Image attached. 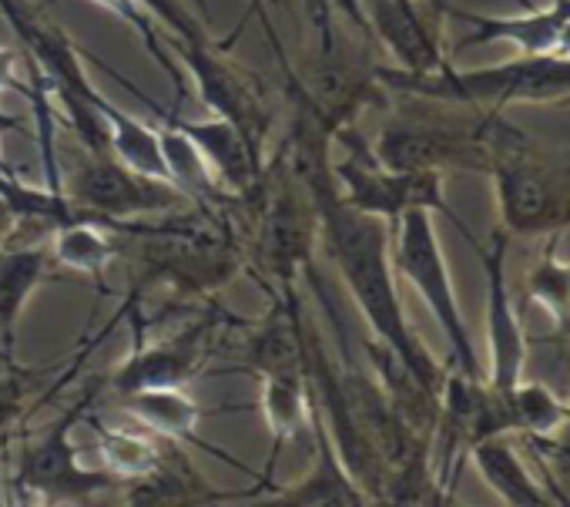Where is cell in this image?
Returning <instances> with one entry per match:
<instances>
[{
    "mask_svg": "<svg viewBox=\"0 0 570 507\" xmlns=\"http://www.w3.org/2000/svg\"><path fill=\"white\" fill-rule=\"evenodd\" d=\"M293 172L309 188L320 208V242L326 245L330 260L340 270L353 303L360 306L373 340L383 343L413 373V380L440 400L446 370L433 360V353L413 333L406 310L400 303L390 222L366 215L343 202L336 178H333V158H320Z\"/></svg>",
    "mask_w": 570,
    "mask_h": 507,
    "instance_id": "6da1fadb",
    "label": "cell"
},
{
    "mask_svg": "<svg viewBox=\"0 0 570 507\" xmlns=\"http://www.w3.org/2000/svg\"><path fill=\"white\" fill-rule=\"evenodd\" d=\"M376 81L386 91H396L416 101L500 111L507 105H527V101H570V55L563 51L517 55L513 61H503V65L466 68V71L446 65L426 75L380 65Z\"/></svg>",
    "mask_w": 570,
    "mask_h": 507,
    "instance_id": "7a4b0ae2",
    "label": "cell"
},
{
    "mask_svg": "<svg viewBox=\"0 0 570 507\" xmlns=\"http://www.w3.org/2000/svg\"><path fill=\"white\" fill-rule=\"evenodd\" d=\"M500 115L393 111L373 138V155L400 172H487L497 152Z\"/></svg>",
    "mask_w": 570,
    "mask_h": 507,
    "instance_id": "3957f363",
    "label": "cell"
},
{
    "mask_svg": "<svg viewBox=\"0 0 570 507\" xmlns=\"http://www.w3.org/2000/svg\"><path fill=\"white\" fill-rule=\"evenodd\" d=\"M248 202H255L252 248L258 266L278 290L296 286L313 266L320 245V208L309 188L296 178L282 155H275Z\"/></svg>",
    "mask_w": 570,
    "mask_h": 507,
    "instance_id": "277c9868",
    "label": "cell"
},
{
    "mask_svg": "<svg viewBox=\"0 0 570 507\" xmlns=\"http://www.w3.org/2000/svg\"><path fill=\"white\" fill-rule=\"evenodd\" d=\"M487 175L493 178L500 228L507 235L560 232L570 222V168L533 152L520 128L500 121Z\"/></svg>",
    "mask_w": 570,
    "mask_h": 507,
    "instance_id": "5b68a950",
    "label": "cell"
},
{
    "mask_svg": "<svg viewBox=\"0 0 570 507\" xmlns=\"http://www.w3.org/2000/svg\"><path fill=\"white\" fill-rule=\"evenodd\" d=\"M333 142L343 148V158H333V178H336V188H340L346 205L390 222V228L410 208H426L433 215L440 212V215H446L463 232L466 242L473 238V232L460 222V215L450 208V202L443 195V172H400V168H386L373 155V142L363 138L356 121L343 125L333 135Z\"/></svg>",
    "mask_w": 570,
    "mask_h": 507,
    "instance_id": "8992f818",
    "label": "cell"
},
{
    "mask_svg": "<svg viewBox=\"0 0 570 507\" xmlns=\"http://www.w3.org/2000/svg\"><path fill=\"white\" fill-rule=\"evenodd\" d=\"M393 266L420 293V300L440 323L446 347L453 353V370H460L466 377H483V367L476 360V350H473L453 280H450L443 245H440V235L433 225V212L410 208L393 225Z\"/></svg>",
    "mask_w": 570,
    "mask_h": 507,
    "instance_id": "52a82bcc",
    "label": "cell"
},
{
    "mask_svg": "<svg viewBox=\"0 0 570 507\" xmlns=\"http://www.w3.org/2000/svg\"><path fill=\"white\" fill-rule=\"evenodd\" d=\"M61 195L75 212H81L115 232L121 222L151 218V215H165V212L195 205L178 185H171L165 178L141 175V172L128 168L125 162H118L115 155H91L68 178H61Z\"/></svg>",
    "mask_w": 570,
    "mask_h": 507,
    "instance_id": "ba28073f",
    "label": "cell"
},
{
    "mask_svg": "<svg viewBox=\"0 0 570 507\" xmlns=\"http://www.w3.org/2000/svg\"><path fill=\"white\" fill-rule=\"evenodd\" d=\"M101 390V380L88 387V393L71 403L48 430L35 433L18 457V474H14V490H21V500H65L78 504L88 500L108 487H115V477L101 467H85L78 460V447L71 440L75 427L91 413L95 397Z\"/></svg>",
    "mask_w": 570,
    "mask_h": 507,
    "instance_id": "9c48e42d",
    "label": "cell"
},
{
    "mask_svg": "<svg viewBox=\"0 0 570 507\" xmlns=\"http://www.w3.org/2000/svg\"><path fill=\"white\" fill-rule=\"evenodd\" d=\"M98 65H101L105 71H111V78H118L135 98H141L145 108L155 115V121H165V125L178 128V131L202 152V158L208 162V168L215 172V178H218V185H222L225 192H232V195H238V198H248V195L258 188L262 172H265L262 145H258L255 138H248L235 121H228V118H222V115H208V118L191 121V118L178 115L175 108H161L155 98H148L145 91H138L125 75H118V71L108 68L105 61H98Z\"/></svg>",
    "mask_w": 570,
    "mask_h": 507,
    "instance_id": "30bf717a",
    "label": "cell"
},
{
    "mask_svg": "<svg viewBox=\"0 0 570 507\" xmlns=\"http://www.w3.org/2000/svg\"><path fill=\"white\" fill-rule=\"evenodd\" d=\"M470 245L476 248V256L483 263V276H487V370H483V380L497 393L507 397L523 380V367H527V337H523V326H520V316H517V306H513L510 286H507L510 235L497 225L487 245H480L476 238H470Z\"/></svg>",
    "mask_w": 570,
    "mask_h": 507,
    "instance_id": "8fae6325",
    "label": "cell"
},
{
    "mask_svg": "<svg viewBox=\"0 0 570 507\" xmlns=\"http://www.w3.org/2000/svg\"><path fill=\"white\" fill-rule=\"evenodd\" d=\"M218 326L222 320L212 313L161 340L135 343V350L121 360V367L105 383L111 387L115 397H125L145 387H185L188 380L202 373L205 360L212 357Z\"/></svg>",
    "mask_w": 570,
    "mask_h": 507,
    "instance_id": "7c38bea8",
    "label": "cell"
},
{
    "mask_svg": "<svg viewBox=\"0 0 570 507\" xmlns=\"http://www.w3.org/2000/svg\"><path fill=\"white\" fill-rule=\"evenodd\" d=\"M171 51L181 58L188 78L195 81V91H198L202 105L212 115H222V118L235 121L248 138H255L262 145L265 131H268L265 98H262L258 85L222 51V45H215V41L202 45V48L171 45Z\"/></svg>",
    "mask_w": 570,
    "mask_h": 507,
    "instance_id": "4fadbf2b",
    "label": "cell"
},
{
    "mask_svg": "<svg viewBox=\"0 0 570 507\" xmlns=\"http://www.w3.org/2000/svg\"><path fill=\"white\" fill-rule=\"evenodd\" d=\"M242 367L262 377H306V320L296 286L278 290L275 303L248 323L242 347Z\"/></svg>",
    "mask_w": 570,
    "mask_h": 507,
    "instance_id": "5bb4252c",
    "label": "cell"
},
{
    "mask_svg": "<svg viewBox=\"0 0 570 507\" xmlns=\"http://www.w3.org/2000/svg\"><path fill=\"white\" fill-rule=\"evenodd\" d=\"M309 427H313V440H316V454H313L309 470L293 484L262 487L255 494V500L282 504V507H363V504H373L370 494L356 484V477L343 464L316 400H313V410H309Z\"/></svg>",
    "mask_w": 570,
    "mask_h": 507,
    "instance_id": "9a60e30c",
    "label": "cell"
},
{
    "mask_svg": "<svg viewBox=\"0 0 570 507\" xmlns=\"http://www.w3.org/2000/svg\"><path fill=\"white\" fill-rule=\"evenodd\" d=\"M370 38H376L386 55L396 58V68L426 75L446 68L440 31L433 28L426 4L430 0H360Z\"/></svg>",
    "mask_w": 570,
    "mask_h": 507,
    "instance_id": "2e32d148",
    "label": "cell"
},
{
    "mask_svg": "<svg viewBox=\"0 0 570 507\" xmlns=\"http://www.w3.org/2000/svg\"><path fill=\"white\" fill-rule=\"evenodd\" d=\"M436 8L470 28V35L456 45L460 51L507 41L520 55H550V51H560V38L570 25V0H550L547 8H533L513 18H487V14L460 11V8L443 4V0H436Z\"/></svg>",
    "mask_w": 570,
    "mask_h": 507,
    "instance_id": "e0dca14e",
    "label": "cell"
},
{
    "mask_svg": "<svg viewBox=\"0 0 570 507\" xmlns=\"http://www.w3.org/2000/svg\"><path fill=\"white\" fill-rule=\"evenodd\" d=\"M51 242H24L0 248V360L18 363V323L31 296L58 273Z\"/></svg>",
    "mask_w": 570,
    "mask_h": 507,
    "instance_id": "ac0fdd59",
    "label": "cell"
},
{
    "mask_svg": "<svg viewBox=\"0 0 570 507\" xmlns=\"http://www.w3.org/2000/svg\"><path fill=\"white\" fill-rule=\"evenodd\" d=\"M125 504H141V507H151V504H168V507H178V504H225V500H245V494H225L218 490L215 484H208L198 467L188 460V454L178 447V440H168L165 443V457L158 460L155 470L135 477V480H125Z\"/></svg>",
    "mask_w": 570,
    "mask_h": 507,
    "instance_id": "d6986e66",
    "label": "cell"
},
{
    "mask_svg": "<svg viewBox=\"0 0 570 507\" xmlns=\"http://www.w3.org/2000/svg\"><path fill=\"white\" fill-rule=\"evenodd\" d=\"M466 460L476 467V474L487 480V487L510 507H543L557 504L553 494L523 467L520 454L513 450L507 433L483 437L470 447Z\"/></svg>",
    "mask_w": 570,
    "mask_h": 507,
    "instance_id": "ffe728a7",
    "label": "cell"
},
{
    "mask_svg": "<svg viewBox=\"0 0 570 507\" xmlns=\"http://www.w3.org/2000/svg\"><path fill=\"white\" fill-rule=\"evenodd\" d=\"M121 400V413L128 420H135L138 427H145L155 437L165 440H198V420L205 417L202 403L191 400L185 393V387H145V390H131Z\"/></svg>",
    "mask_w": 570,
    "mask_h": 507,
    "instance_id": "44dd1931",
    "label": "cell"
},
{
    "mask_svg": "<svg viewBox=\"0 0 570 507\" xmlns=\"http://www.w3.org/2000/svg\"><path fill=\"white\" fill-rule=\"evenodd\" d=\"M88 423L95 430V450L101 457V470H108L115 480H135V477L155 470L158 460L165 457V443L168 440L148 433L135 420L111 423V420H101V417L88 413Z\"/></svg>",
    "mask_w": 570,
    "mask_h": 507,
    "instance_id": "7402d4cb",
    "label": "cell"
},
{
    "mask_svg": "<svg viewBox=\"0 0 570 507\" xmlns=\"http://www.w3.org/2000/svg\"><path fill=\"white\" fill-rule=\"evenodd\" d=\"M51 252H55V260H58L61 270L101 280L108 273V266L115 263V256H118V242L111 238L108 225H101V222L78 212V215L55 225Z\"/></svg>",
    "mask_w": 570,
    "mask_h": 507,
    "instance_id": "603a6c76",
    "label": "cell"
},
{
    "mask_svg": "<svg viewBox=\"0 0 570 507\" xmlns=\"http://www.w3.org/2000/svg\"><path fill=\"white\" fill-rule=\"evenodd\" d=\"M98 115L108 125V142H111V155L118 162H125L128 168L151 175V178H165L168 182V168H165V155H161V138H158V125H148L135 115H128L125 108H118L115 101H108L101 95L98 101Z\"/></svg>",
    "mask_w": 570,
    "mask_h": 507,
    "instance_id": "cb8c5ba5",
    "label": "cell"
},
{
    "mask_svg": "<svg viewBox=\"0 0 570 507\" xmlns=\"http://www.w3.org/2000/svg\"><path fill=\"white\" fill-rule=\"evenodd\" d=\"M258 410L265 427L275 437V450L289 443L303 427H309L313 393L306 377H262L258 380Z\"/></svg>",
    "mask_w": 570,
    "mask_h": 507,
    "instance_id": "d4e9b609",
    "label": "cell"
},
{
    "mask_svg": "<svg viewBox=\"0 0 570 507\" xmlns=\"http://www.w3.org/2000/svg\"><path fill=\"white\" fill-rule=\"evenodd\" d=\"M507 403L513 417V433H527L537 447L553 440L570 417V403H563L547 383L527 377L507 393Z\"/></svg>",
    "mask_w": 570,
    "mask_h": 507,
    "instance_id": "484cf974",
    "label": "cell"
},
{
    "mask_svg": "<svg viewBox=\"0 0 570 507\" xmlns=\"http://www.w3.org/2000/svg\"><path fill=\"white\" fill-rule=\"evenodd\" d=\"M527 303L540 306L560 337H570V263L560 260L553 248L543 252V260L530 270L527 283Z\"/></svg>",
    "mask_w": 570,
    "mask_h": 507,
    "instance_id": "4316f807",
    "label": "cell"
},
{
    "mask_svg": "<svg viewBox=\"0 0 570 507\" xmlns=\"http://www.w3.org/2000/svg\"><path fill=\"white\" fill-rule=\"evenodd\" d=\"M91 4H98L105 14H115V18L125 21L135 35H141L145 48H148V51L155 55V61L171 75V81H175V88H178V98H185V78L175 71V61H171V55H168L165 31H161V35L155 31V18L138 4V0H91Z\"/></svg>",
    "mask_w": 570,
    "mask_h": 507,
    "instance_id": "83f0119b",
    "label": "cell"
},
{
    "mask_svg": "<svg viewBox=\"0 0 570 507\" xmlns=\"http://www.w3.org/2000/svg\"><path fill=\"white\" fill-rule=\"evenodd\" d=\"M138 4L155 18V25L165 28L168 48H171V45L202 48V45H212V41H215V38L208 35V28L198 25V18L191 14V8L181 4V0H138Z\"/></svg>",
    "mask_w": 570,
    "mask_h": 507,
    "instance_id": "f1b7e54d",
    "label": "cell"
},
{
    "mask_svg": "<svg viewBox=\"0 0 570 507\" xmlns=\"http://www.w3.org/2000/svg\"><path fill=\"white\" fill-rule=\"evenodd\" d=\"M38 370H24L18 363L0 367V440L14 433V427L31 413V387Z\"/></svg>",
    "mask_w": 570,
    "mask_h": 507,
    "instance_id": "f546056e",
    "label": "cell"
},
{
    "mask_svg": "<svg viewBox=\"0 0 570 507\" xmlns=\"http://www.w3.org/2000/svg\"><path fill=\"white\" fill-rule=\"evenodd\" d=\"M14 68H18V51H11V48H0V91L14 88V91H21L24 98H31L35 105H38V101H45V91H31V88H24V85L14 78ZM0 128L11 131V128H21V121H18V118H11L4 108H0Z\"/></svg>",
    "mask_w": 570,
    "mask_h": 507,
    "instance_id": "4dcf8cb0",
    "label": "cell"
},
{
    "mask_svg": "<svg viewBox=\"0 0 570 507\" xmlns=\"http://www.w3.org/2000/svg\"><path fill=\"white\" fill-rule=\"evenodd\" d=\"M18 225H21V218H18V212L11 208V202L0 195V248H4L11 238H14V232H18Z\"/></svg>",
    "mask_w": 570,
    "mask_h": 507,
    "instance_id": "1f68e13d",
    "label": "cell"
},
{
    "mask_svg": "<svg viewBox=\"0 0 570 507\" xmlns=\"http://www.w3.org/2000/svg\"><path fill=\"white\" fill-rule=\"evenodd\" d=\"M560 51H563V55H570V25H567L563 38H560Z\"/></svg>",
    "mask_w": 570,
    "mask_h": 507,
    "instance_id": "d6a6232c",
    "label": "cell"
},
{
    "mask_svg": "<svg viewBox=\"0 0 570 507\" xmlns=\"http://www.w3.org/2000/svg\"><path fill=\"white\" fill-rule=\"evenodd\" d=\"M195 4H198V11H202V14L208 18V0H195Z\"/></svg>",
    "mask_w": 570,
    "mask_h": 507,
    "instance_id": "836d02e7",
    "label": "cell"
},
{
    "mask_svg": "<svg viewBox=\"0 0 570 507\" xmlns=\"http://www.w3.org/2000/svg\"><path fill=\"white\" fill-rule=\"evenodd\" d=\"M0 138H4V128H0ZM0 172H8V168H4V162H0Z\"/></svg>",
    "mask_w": 570,
    "mask_h": 507,
    "instance_id": "e575fe53",
    "label": "cell"
},
{
    "mask_svg": "<svg viewBox=\"0 0 570 507\" xmlns=\"http://www.w3.org/2000/svg\"><path fill=\"white\" fill-rule=\"evenodd\" d=\"M51 4H55V0H45V8H51Z\"/></svg>",
    "mask_w": 570,
    "mask_h": 507,
    "instance_id": "d590c367",
    "label": "cell"
},
{
    "mask_svg": "<svg viewBox=\"0 0 570 507\" xmlns=\"http://www.w3.org/2000/svg\"><path fill=\"white\" fill-rule=\"evenodd\" d=\"M0 367H4V360H0Z\"/></svg>",
    "mask_w": 570,
    "mask_h": 507,
    "instance_id": "8d00e7d4",
    "label": "cell"
}]
</instances>
